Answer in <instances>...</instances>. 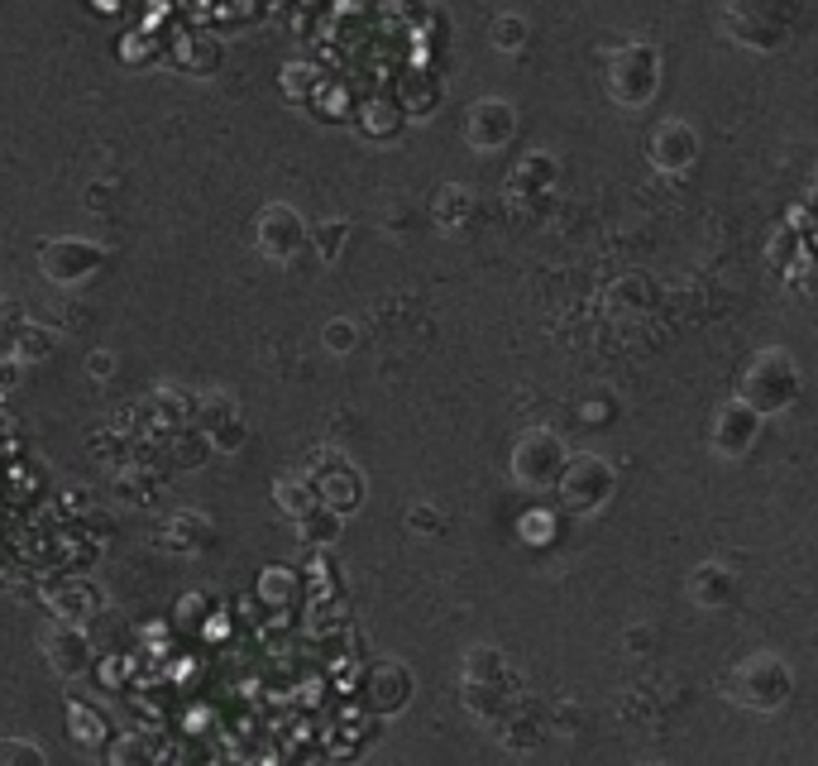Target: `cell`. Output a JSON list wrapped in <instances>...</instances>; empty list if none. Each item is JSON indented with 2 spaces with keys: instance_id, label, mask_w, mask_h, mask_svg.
<instances>
[{
  "instance_id": "cell-1",
  "label": "cell",
  "mask_w": 818,
  "mask_h": 766,
  "mask_svg": "<svg viewBox=\"0 0 818 766\" xmlns=\"http://www.w3.org/2000/svg\"><path fill=\"white\" fill-rule=\"evenodd\" d=\"M565 470V450L550 431H526L512 450V474L522 479L526 489H546L550 479H560Z\"/></svg>"
},
{
  "instance_id": "cell-2",
  "label": "cell",
  "mask_w": 818,
  "mask_h": 766,
  "mask_svg": "<svg viewBox=\"0 0 818 766\" xmlns=\"http://www.w3.org/2000/svg\"><path fill=\"white\" fill-rule=\"evenodd\" d=\"M785 374H795V365H790L785 355L766 350V355L752 359L747 383H742V398H747L752 412H776V407L795 403V393H790V388H776V379H785Z\"/></svg>"
},
{
  "instance_id": "cell-3",
  "label": "cell",
  "mask_w": 818,
  "mask_h": 766,
  "mask_svg": "<svg viewBox=\"0 0 818 766\" xmlns=\"http://www.w3.org/2000/svg\"><path fill=\"white\" fill-rule=\"evenodd\" d=\"M742 690H732L738 700H747L756 704V709H776V704H785L790 700V670L771 662V656H756V662L742 666Z\"/></svg>"
},
{
  "instance_id": "cell-4",
  "label": "cell",
  "mask_w": 818,
  "mask_h": 766,
  "mask_svg": "<svg viewBox=\"0 0 818 766\" xmlns=\"http://www.w3.org/2000/svg\"><path fill=\"white\" fill-rule=\"evenodd\" d=\"M560 494L570 508H598L608 494H612V470L604 460H574V465H565L560 470Z\"/></svg>"
},
{
  "instance_id": "cell-5",
  "label": "cell",
  "mask_w": 818,
  "mask_h": 766,
  "mask_svg": "<svg viewBox=\"0 0 818 766\" xmlns=\"http://www.w3.org/2000/svg\"><path fill=\"white\" fill-rule=\"evenodd\" d=\"M302 215H297L293 207H269L259 215V249L269 259H293L297 249H302Z\"/></svg>"
},
{
  "instance_id": "cell-6",
  "label": "cell",
  "mask_w": 818,
  "mask_h": 766,
  "mask_svg": "<svg viewBox=\"0 0 818 766\" xmlns=\"http://www.w3.org/2000/svg\"><path fill=\"white\" fill-rule=\"evenodd\" d=\"M44 273L58 283H82L96 273V263H101V255H96L91 245H82V239H53V245H44Z\"/></svg>"
},
{
  "instance_id": "cell-7",
  "label": "cell",
  "mask_w": 818,
  "mask_h": 766,
  "mask_svg": "<svg viewBox=\"0 0 818 766\" xmlns=\"http://www.w3.org/2000/svg\"><path fill=\"white\" fill-rule=\"evenodd\" d=\"M756 431H761V412H752L747 403H728L714 422V446L723 455H742V450H752Z\"/></svg>"
},
{
  "instance_id": "cell-8",
  "label": "cell",
  "mask_w": 818,
  "mask_h": 766,
  "mask_svg": "<svg viewBox=\"0 0 818 766\" xmlns=\"http://www.w3.org/2000/svg\"><path fill=\"white\" fill-rule=\"evenodd\" d=\"M512 129H517V115L503 101H479L469 111V144L474 149H503L512 139Z\"/></svg>"
},
{
  "instance_id": "cell-9",
  "label": "cell",
  "mask_w": 818,
  "mask_h": 766,
  "mask_svg": "<svg viewBox=\"0 0 818 766\" xmlns=\"http://www.w3.org/2000/svg\"><path fill=\"white\" fill-rule=\"evenodd\" d=\"M694 153H699V139H694V129L690 125H680V120H670V125H660L656 129V139H652V159L660 168H690L694 163Z\"/></svg>"
},
{
  "instance_id": "cell-10",
  "label": "cell",
  "mask_w": 818,
  "mask_h": 766,
  "mask_svg": "<svg viewBox=\"0 0 818 766\" xmlns=\"http://www.w3.org/2000/svg\"><path fill=\"white\" fill-rule=\"evenodd\" d=\"M48 662L53 670H63V676H82V670L91 666V652H87V632L82 628H53L48 632Z\"/></svg>"
},
{
  "instance_id": "cell-11",
  "label": "cell",
  "mask_w": 818,
  "mask_h": 766,
  "mask_svg": "<svg viewBox=\"0 0 818 766\" xmlns=\"http://www.w3.org/2000/svg\"><path fill=\"white\" fill-rule=\"evenodd\" d=\"M690 594H694V604H708V608L728 604L732 574L723 566H699V570H694V580H690Z\"/></svg>"
},
{
  "instance_id": "cell-12",
  "label": "cell",
  "mask_w": 818,
  "mask_h": 766,
  "mask_svg": "<svg viewBox=\"0 0 818 766\" xmlns=\"http://www.w3.org/2000/svg\"><path fill=\"white\" fill-rule=\"evenodd\" d=\"M297 522H302L307 542H331V536L340 532V512H335V508H326V512H321V503H317V508H307V512H302V518H297Z\"/></svg>"
},
{
  "instance_id": "cell-13",
  "label": "cell",
  "mask_w": 818,
  "mask_h": 766,
  "mask_svg": "<svg viewBox=\"0 0 818 766\" xmlns=\"http://www.w3.org/2000/svg\"><path fill=\"white\" fill-rule=\"evenodd\" d=\"M278 503H283L287 512H293V518H302V512L317 508L321 498H317V489H307L302 479H293V484H278Z\"/></svg>"
},
{
  "instance_id": "cell-14",
  "label": "cell",
  "mask_w": 818,
  "mask_h": 766,
  "mask_svg": "<svg viewBox=\"0 0 818 766\" xmlns=\"http://www.w3.org/2000/svg\"><path fill=\"white\" fill-rule=\"evenodd\" d=\"M464 207H469L464 187H445V192H441V201H436L441 225H450V231H460V215H464Z\"/></svg>"
},
{
  "instance_id": "cell-15",
  "label": "cell",
  "mask_w": 818,
  "mask_h": 766,
  "mask_svg": "<svg viewBox=\"0 0 818 766\" xmlns=\"http://www.w3.org/2000/svg\"><path fill=\"white\" fill-rule=\"evenodd\" d=\"M345 239H350V225L345 221H331V225H321V235H317V255L321 259H340V249H345Z\"/></svg>"
},
{
  "instance_id": "cell-16",
  "label": "cell",
  "mask_w": 818,
  "mask_h": 766,
  "mask_svg": "<svg viewBox=\"0 0 818 766\" xmlns=\"http://www.w3.org/2000/svg\"><path fill=\"white\" fill-rule=\"evenodd\" d=\"M493 44H498V48H522L526 44V24L503 15L498 24H493Z\"/></svg>"
},
{
  "instance_id": "cell-17",
  "label": "cell",
  "mask_w": 818,
  "mask_h": 766,
  "mask_svg": "<svg viewBox=\"0 0 818 766\" xmlns=\"http://www.w3.org/2000/svg\"><path fill=\"white\" fill-rule=\"evenodd\" d=\"M355 341H359V335H355V326H350V321H331V326H326V345H331L335 355L355 350Z\"/></svg>"
},
{
  "instance_id": "cell-18",
  "label": "cell",
  "mask_w": 818,
  "mask_h": 766,
  "mask_svg": "<svg viewBox=\"0 0 818 766\" xmlns=\"http://www.w3.org/2000/svg\"><path fill=\"white\" fill-rule=\"evenodd\" d=\"M10 757H29V762H44V752H39V748H29V742H0V762H10Z\"/></svg>"
},
{
  "instance_id": "cell-19",
  "label": "cell",
  "mask_w": 818,
  "mask_h": 766,
  "mask_svg": "<svg viewBox=\"0 0 818 766\" xmlns=\"http://www.w3.org/2000/svg\"><path fill=\"white\" fill-rule=\"evenodd\" d=\"M24 355H29V359H44V355H48V335H44V331H29V341H24Z\"/></svg>"
}]
</instances>
